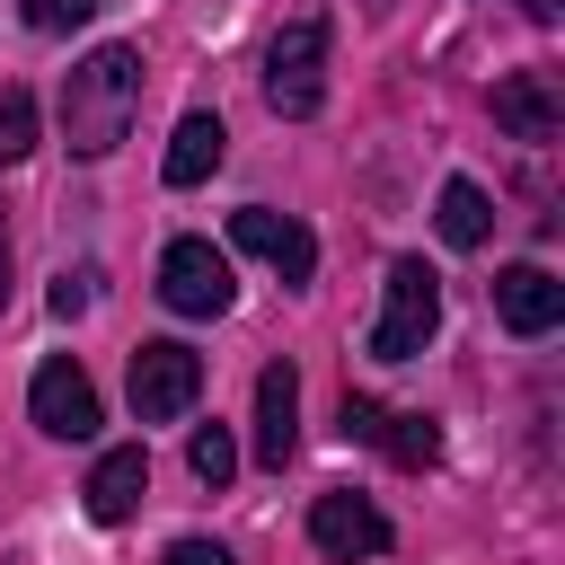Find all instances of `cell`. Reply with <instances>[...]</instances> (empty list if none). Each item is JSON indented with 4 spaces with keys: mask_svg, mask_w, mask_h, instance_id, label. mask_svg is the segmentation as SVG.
I'll use <instances>...</instances> for the list:
<instances>
[{
    "mask_svg": "<svg viewBox=\"0 0 565 565\" xmlns=\"http://www.w3.org/2000/svg\"><path fill=\"white\" fill-rule=\"evenodd\" d=\"M132 106H141V44H97L62 79V141H71V159H106L132 132Z\"/></svg>",
    "mask_w": 565,
    "mask_h": 565,
    "instance_id": "cell-1",
    "label": "cell"
},
{
    "mask_svg": "<svg viewBox=\"0 0 565 565\" xmlns=\"http://www.w3.org/2000/svg\"><path fill=\"white\" fill-rule=\"evenodd\" d=\"M433 327H441V282H433L424 256H397L388 282H380V318H371L362 353H371V362H415V353L433 344Z\"/></svg>",
    "mask_w": 565,
    "mask_h": 565,
    "instance_id": "cell-2",
    "label": "cell"
},
{
    "mask_svg": "<svg viewBox=\"0 0 565 565\" xmlns=\"http://www.w3.org/2000/svg\"><path fill=\"white\" fill-rule=\"evenodd\" d=\"M265 106L282 124H309L327 106V18H291L265 44Z\"/></svg>",
    "mask_w": 565,
    "mask_h": 565,
    "instance_id": "cell-3",
    "label": "cell"
},
{
    "mask_svg": "<svg viewBox=\"0 0 565 565\" xmlns=\"http://www.w3.org/2000/svg\"><path fill=\"white\" fill-rule=\"evenodd\" d=\"M194 397H203V353H194V344L159 335V344L132 353V415H141V424H177Z\"/></svg>",
    "mask_w": 565,
    "mask_h": 565,
    "instance_id": "cell-4",
    "label": "cell"
},
{
    "mask_svg": "<svg viewBox=\"0 0 565 565\" xmlns=\"http://www.w3.org/2000/svg\"><path fill=\"white\" fill-rule=\"evenodd\" d=\"M159 300H168L177 318H221V309H230V256H221L212 238H168V256H159Z\"/></svg>",
    "mask_w": 565,
    "mask_h": 565,
    "instance_id": "cell-5",
    "label": "cell"
},
{
    "mask_svg": "<svg viewBox=\"0 0 565 565\" xmlns=\"http://www.w3.org/2000/svg\"><path fill=\"white\" fill-rule=\"evenodd\" d=\"M26 415H35V433H53V441H88V433H97V380H88L71 353H53V362L26 380Z\"/></svg>",
    "mask_w": 565,
    "mask_h": 565,
    "instance_id": "cell-6",
    "label": "cell"
},
{
    "mask_svg": "<svg viewBox=\"0 0 565 565\" xmlns=\"http://www.w3.org/2000/svg\"><path fill=\"white\" fill-rule=\"evenodd\" d=\"M344 441H371V450H388L397 468H433V459H441V433H433L424 415H388L380 397H353V388H344Z\"/></svg>",
    "mask_w": 565,
    "mask_h": 565,
    "instance_id": "cell-7",
    "label": "cell"
},
{
    "mask_svg": "<svg viewBox=\"0 0 565 565\" xmlns=\"http://www.w3.org/2000/svg\"><path fill=\"white\" fill-rule=\"evenodd\" d=\"M309 539H318V556L353 565V556H380L388 547V512L371 494H318L309 503Z\"/></svg>",
    "mask_w": 565,
    "mask_h": 565,
    "instance_id": "cell-8",
    "label": "cell"
},
{
    "mask_svg": "<svg viewBox=\"0 0 565 565\" xmlns=\"http://www.w3.org/2000/svg\"><path fill=\"white\" fill-rule=\"evenodd\" d=\"M230 238H238L247 256H265L282 282H309V274H318V238H309L291 212H265V203H247V212H230Z\"/></svg>",
    "mask_w": 565,
    "mask_h": 565,
    "instance_id": "cell-9",
    "label": "cell"
},
{
    "mask_svg": "<svg viewBox=\"0 0 565 565\" xmlns=\"http://www.w3.org/2000/svg\"><path fill=\"white\" fill-rule=\"evenodd\" d=\"M494 124L512 141H556L565 132V97H556V71H512L494 88Z\"/></svg>",
    "mask_w": 565,
    "mask_h": 565,
    "instance_id": "cell-10",
    "label": "cell"
},
{
    "mask_svg": "<svg viewBox=\"0 0 565 565\" xmlns=\"http://www.w3.org/2000/svg\"><path fill=\"white\" fill-rule=\"evenodd\" d=\"M494 318H503L512 335H547V327L565 318V282H556L547 265H503V274H494Z\"/></svg>",
    "mask_w": 565,
    "mask_h": 565,
    "instance_id": "cell-11",
    "label": "cell"
},
{
    "mask_svg": "<svg viewBox=\"0 0 565 565\" xmlns=\"http://www.w3.org/2000/svg\"><path fill=\"white\" fill-rule=\"evenodd\" d=\"M300 450V371L291 362H265L256 371V459L282 468Z\"/></svg>",
    "mask_w": 565,
    "mask_h": 565,
    "instance_id": "cell-12",
    "label": "cell"
},
{
    "mask_svg": "<svg viewBox=\"0 0 565 565\" xmlns=\"http://www.w3.org/2000/svg\"><path fill=\"white\" fill-rule=\"evenodd\" d=\"M79 494H88V521H106V530H115V521H132V512H141V494H150V459H141V441L106 450V459L88 468V486H79Z\"/></svg>",
    "mask_w": 565,
    "mask_h": 565,
    "instance_id": "cell-13",
    "label": "cell"
},
{
    "mask_svg": "<svg viewBox=\"0 0 565 565\" xmlns=\"http://www.w3.org/2000/svg\"><path fill=\"white\" fill-rule=\"evenodd\" d=\"M221 150H230V132H221V115H185L177 124V141H168V185H203L212 168H221Z\"/></svg>",
    "mask_w": 565,
    "mask_h": 565,
    "instance_id": "cell-14",
    "label": "cell"
},
{
    "mask_svg": "<svg viewBox=\"0 0 565 565\" xmlns=\"http://www.w3.org/2000/svg\"><path fill=\"white\" fill-rule=\"evenodd\" d=\"M433 221H441V238H450V247H486V230H494V203H486V185L450 177V185H441V203H433Z\"/></svg>",
    "mask_w": 565,
    "mask_h": 565,
    "instance_id": "cell-15",
    "label": "cell"
},
{
    "mask_svg": "<svg viewBox=\"0 0 565 565\" xmlns=\"http://www.w3.org/2000/svg\"><path fill=\"white\" fill-rule=\"evenodd\" d=\"M185 468H194V477H203V486L221 494V486L238 477V441H230V424H203V433L185 441Z\"/></svg>",
    "mask_w": 565,
    "mask_h": 565,
    "instance_id": "cell-16",
    "label": "cell"
},
{
    "mask_svg": "<svg viewBox=\"0 0 565 565\" xmlns=\"http://www.w3.org/2000/svg\"><path fill=\"white\" fill-rule=\"evenodd\" d=\"M35 150V97L26 88H0V168H18Z\"/></svg>",
    "mask_w": 565,
    "mask_h": 565,
    "instance_id": "cell-17",
    "label": "cell"
},
{
    "mask_svg": "<svg viewBox=\"0 0 565 565\" xmlns=\"http://www.w3.org/2000/svg\"><path fill=\"white\" fill-rule=\"evenodd\" d=\"M18 18H26L35 35H71V26L97 18V0H18Z\"/></svg>",
    "mask_w": 565,
    "mask_h": 565,
    "instance_id": "cell-18",
    "label": "cell"
},
{
    "mask_svg": "<svg viewBox=\"0 0 565 565\" xmlns=\"http://www.w3.org/2000/svg\"><path fill=\"white\" fill-rule=\"evenodd\" d=\"M159 565H238V556H230L221 539H168V556H159Z\"/></svg>",
    "mask_w": 565,
    "mask_h": 565,
    "instance_id": "cell-19",
    "label": "cell"
},
{
    "mask_svg": "<svg viewBox=\"0 0 565 565\" xmlns=\"http://www.w3.org/2000/svg\"><path fill=\"white\" fill-rule=\"evenodd\" d=\"M53 309L79 318V309H88V274H62V282H53Z\"/></svg>",
    "mask_w": 565,
    "mask_h": 565,
    "instance_id": "cell-20",
    "label": "cell"
},
{
    "mask_svg": "<svg viewBox=\"0 0 565 565\" xmlns=\"http://www.w3.org/2000/svg\"><path fill=\"white\" fill-rule=\"evenodd\" d=\"M0 309H9V238H0Z\"/></svg>",
    "mask_w": 565,
    "mask_h": 565,
    "instance_id": "cell-21",
    "label": "cell"
},
{
    "mask_svg": "<svg viewBox=\"0 0 565 565\" xmlns=\"http://www.w3.org/2000/svg\"><path fill=\"white\" fill-rule=\"evenodd\" d=\"M521 9H530V18H556V0H521Z\"/></svg>",
    "mask_w": 565,
    "mask_h": 565,
    "instance_id": "cell-22",
    "label": "cell"
}]
</instances>
